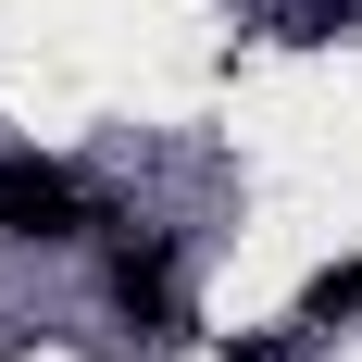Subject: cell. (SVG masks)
<instances>
[{"instance_id":"cell-2","label":"cell","mask_w":362,"mask_h":362,"mask_svg":"<svg viewBox=\"0 0 362 362\" xmlns=\"http://www.w3.org/2000/svg\"><path fill=\"white\" fill-rule=\"evenodd\" d=\"M112 300H125L150 337H175V262H163V238H125V250H112Z\"/></svg>"},{"instance_id":"cell-1","label":"cell","mask_w":362,"mask_h":362,"mask_svg":"<svg viewBox=\"0 0 362 362\" xmlns=\"http://www.w3.org/2000/svg\"><path fill=\"white\" fill-rule=\"evenodd\" d=\"M88 187L63 175V163H37V150H0V238H37V250H63V238H88Z\"/></svg>"}]
</instances>
